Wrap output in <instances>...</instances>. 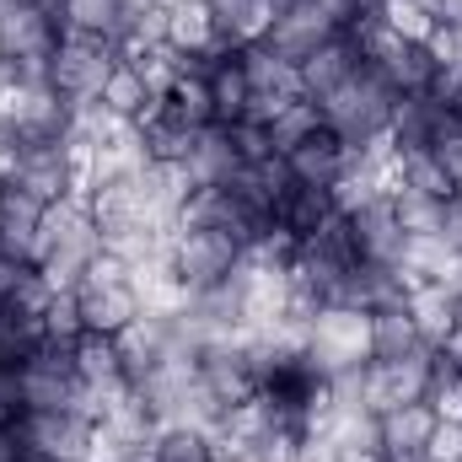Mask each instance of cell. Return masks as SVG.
Returning <instances> with one entry per match:
<instances>
[{
	"mask_svg": "<svg viewBox=\"0 0 462 462\" xmlns=\"http://www.w3.org/2000/svg\"><path fill=\"white\" fill-rule=\"evenodd\" d=\"M43 345H49L43 318L16 312V307H0V365H22L32 349H43Z\"/></svg>",
	"mask_w": 462,
	"mask_h": 462,
	"instance_id": "28",
	"label": "cell"
},
{
	"mask_svg": "<svg viewBox=\"0 0 462 462\" xmlns=\"http://www.w3.org/2000/svg\"><path fill=\"white\" fill-rule=\"evenodd\" d=\"M236 65L247 76V92H285V97H301V76L291 60H280L263 38L258 43H242L236 49Z\"/></svg>",
	"mask_w": 462,
	"mask_h": 462,
	"instance_id": "20",
	"label": "cell"
},
{
	"mask_svg": "<svg viewBox=\"0 0 462 462\" xmlns=\"http://www.w3.org/2000/svg\"><path fill=\"white\" fill-rule=\"evenodd\" d=\"M441 242H452L462 253V194H447V205H441V226H436Z\"/></svg>",
	"mask_w": 462,
	"mask_h": 462,
	"instance_id": "47",
	"label": "cell"
},
{
	"mask_svg": "<svg viewBox=\"0 0 462 462\" xmlns=\"http://www.w3.org/2000/svg\"><path fill=\"white\" fill-rule=\"evenodd\" d=\"M189 178H194V189H221L231 172L242 167V156H236V145H231V129L226 124H205L199 134H194V145H189Z\"/></svg>",
	"mask_w": 462,
	"mask_h": 462,
	"instance_id": "17",
	"label": "cell"
},
{
	"mask_svg": "<svg viewBox=\"0 0 462 462\" xmlns=\"http://www.w3.org/2000/svg\"><path fill=\"white\" fill-rule=\"evenodd\" d=\"M425 5H430L436 27H462V0H425Z\"/></svg>",
	"mask_w": 462,
	"mask_h": 462,
	"instance_id": "49",
	"label": "cell"
},
{
	"mask_svg": "<svg viewBox=\"0 0 462 462\" xmlns=\"http://www.w3.org/2000/svg\"><path fill=\"white\" fill-rule=\"evenodd\" d=\"M43 328H49L54 345H76L87 334V323H81V291H54L49 307H43Z\"/></svg>",
	"mask_w": 462,
	"mask_h": 462,
	"instance_id": "38",
	"label": "cell"
},
{
	"mask_svg": "<svg viewBox=\"0 0 462 462\" xmlns=\"http://www.w3.org/2000/svg\"><path fill=\"white\" fill-rule=\"evenodd\" d=\"M124 16V0H60V27L65 32H87V38H108Z\"/></svg>",
	"mask_w": 462,
	"mask_h": 462,
	"instance_id": "31",
	"label": "cell"
},
{
	"mask_svg": "<svg viewBox=\"0 0 462 462\" xmlns=\"http://www.w3.org/2000/svg\"><path fill=\"white\" fill-rule=\"evenodd\" d=\"M285 162H291V178L301 189H334L339 183V167H345V140H334L323 129V134L301 140L296 151H285Z\"/></svg>",
	"mask_w": 462,
	"mask_h": 462,
	"instance_id": "18",
	"label": "cell"
},
{
	"mask_svg": "<svg viewBox=\"0 0 462 462\" xmlns=\"http://www.w3.org/2000/svg\"><path fill=\"white\" fill-rule=\"evenodd\" d=\"M162 108L178 118V124H189V129L221 124V118H216V97H210V76H183V81L172 87V97H167Z\"/></svg>",
	"mask_w": 462,
	"mask_h": 462,
	"instance_id": "30",
	"label": "cell"
},
{
	"mask_svg": "<svg viewBox=\"0 0 462 462\" xmlns=\"http://www.w3.org/2000/svg\"><path fill=\"white\" fill-rule=\"evenodd\" d=\"M226 129H231V145H236L242 162H269V156H280V151L269 145V129H263V124H226Z\"/></svg>",
	"mask_w": 462,
	"mask_h": 462,
	"instance_id": "41",
	"label": "cell"
},
{
	"mask_svg": "<svg viewBox=\"0 0 462 462\" xmlns=\"http://www.w3.org/2000/svg\"><path fill=\"white\" fill-rule=\"evenodd\" d=\"M76 382H81V387H92L103 403L118 398V393L129 387L124 360H118V345L108 339V334H81V339H76Z\"/></svg>",
	"mask_w": 462,
	"mask_h": 462,
	"instance_id": "16",
	"label": "cell"
},
{
	"mask_svg": "<svg viewBox=\"0 0 462 462\" xmlns=\"http://www.w3.org/2000/svg\"><path fill=\"white\" fill-rule=\"evenodd\" d=\"M92 253H103V231L92 221L87 199L65 194L60 205L43 210L38 221V263L43 258H76V263H92Z\"/></svg>",
	"mask_w": 462,
	"mask_h": 462,
	"instance_id": "7",
	"label": "cell"
},
{
	"mask_svg": "<svg viewBox=\"0 0 462 462\" xmlns=\"http://www.w3.org/2000/svg\"><path fill=\"white\" fill-rule=\"evenodd\" d=\"M22 441V457H43V462H87L92 447V420L70 414V409H43V414H22V425H11Z\"/></svg>",
	"mask_w": 462,
	"mask_h": 462,
	"instance_id": "6",
	"label": "cell"
},
{
	"mask_svg": "<svg viewBox=\"0 0 462 462\" xmlns=\"http://www.w3.org/2000/svg\"><path fill=\"white\" fill-rule=\"evenodd\" d=\"M393 103H398V92H393L371 65H360L345 87H339V92H328L318 108H323V129H328L334 140L360 145V140L387 134V124H393Z\"/></svg>",
	"mask_w": 462,
	"mask_h": 462,
	"instance_id": "2",
	"label": "cell"
},
{
	"mask_svg": "<svg viewBox=\"0 0 462 462\" xmlns=\"http://www.w3.org/2000/svg\"><path fill=\"white\" fill-rule=\"evenodd\" d=\"M97 103H103L108 114H118V118H134V124L156 108V103H151V92H145V81L134 76V65H118L114 76H108V87H103V97H97Z\"/></svg>",
	"mask_w": 462,
	"mask_h": 462,
	"instance_id": "33",
	"label": "cell"
},
{
	"mask_svg": "<svg viewBox=\"0 0 462 462\" xmlns=\"http://www.w3.org/2000/svg\"><path fill=\"white\" fill-rule=\"evenodd\" d=\"M87 462H145V452L124 447L118 436H108V430L97 425V430H92V447H87Z\"/></svg>",
	"mask_w": 462,
	"mask_h": 462,
	"instance_id": "45",
	"label": "cell"
},
{
	"mask_svg": "<svg viewBox=\"0 0 462 462\" xmlns=\"http://www.w3.org/2000/svg\"><path fill=\"white\" fill-rule=\"evenodd\" d=\"M349 231H355V253H360L365 263H387V269L403 263V242H409V231L398 226L393 199H376V205L355 210V216H349Z\"/></svg>",
	"mask_w": 462,
	"mask_h": 462,
	"instance_id": "13",
	"label": "cell"
},
{
	"mask_svg": "<svg viewBox=\"0 0 462 462\" xmlns=\"http://www.w3.org/2000/svg\"><path fill=\"white\" fill-rule=\"evenodd\" d=\"M216 38H221V32H216V16H210L205 0H178V5H172V16H167V43H172L178 54H205Z\"/></svg>",
	"mask_w": 462,
	"mask_h": 462,
	"instance_id": "24",
	"label": "cell"
},
{
	"mask_svg": "<svg viewBox=\"0 0 462 462\" xmlns=\"http://www.w3.org/2000/svg\"><path fill=\"white\" fill-rule=\"evenodd\" d=\"M430 365H436V349H414L403 360H365L360 365V403L382 420L387 409H403V403H420L425 387H430Z\"/></svg>",
	"mask_w": 462,
	"mask_h": 462,
	"instance_id": "4",
	"label": "cell"
},
{
	"mask_svg": "<svg viewBox=\"0 0 462 462\" xmlns=\"http://www.w3.org/2000/svg\"><path fill=\"white\" fill-rule=\"evenodd\" d=\"M430 151L441 156V167H447V178H452V189H457V183H462V129L441 134V140H436Z\"/></svg>",
	"mask_w": 462,
	"mask_h": 462,
	"instance_id": "46",
	"label": "cell"
},
{
	"mask_svg": "<svg viewBox=\"0 0 462 462\" xmlns=\"http://www.w3.org/2000/svg\"><path fill=\"white\" fill-rule=\"evenodd\" d=\"M441 360H452V365L462 371V323L452 328V334H447V345H441Z\"/></svg>",
	"mask_w": 462,
	"mask_h": 462,
	"instance_id": "51",
	"label": "cell"
},
{
	"mask_svg": "<svg viewBox=\"0 0 462 462\" xmlns=\"http://www.w3.org/2000/svg\"><path fill=\"white\" fill-rule=\"evenodd\" d=\"M409 318H414V328H420V339L430 349L447 345V334L457 328V296L447 291V285H414L409 291Z\"/></svg>",
	"mask_w": 462,
	"mask_h": 462,
	"instance_id": "21",
	"label": "cell"
},
{
	"mask_svg": "<svg viewBox=\"0 0 462 462\" xmlns=\"http://www.w3.org/2000/svg\"><path fill=\"white\" fill-rule=\"evenodd\" d=\"M124 65H134V76L145 81L151 103H167V97H172V87L189 76V54H178L172 43H156V49H145V54L124 60Z\"/></svg>",
	"mask_w": 462,
	"mask_h": 462,
	"instance_id": "25",
	"label": "cell"
},
{
	"mask_svg": "<svg viewBox=\"0 0 462 462\" xmlns=\"http://www.w3.org/2000/svg\"><path fill=\"white\" fill-rule=\"evenodd\" d=\"M108 436H118L124 447H134V452H145V462H151V441H156V414L140 403V393L134 387H124L118 398H108V409H103V420H97Z\"/></svg>",
	"mask_w": 462,
	"mask_h": 462,
	"instance_id": "19",
	"label": "cell"
},
{
	"mask_svg": "<svg viewBox=\"0 0 462 462\" xmlns=\"http://www.w3.org/2000/svg\"><path fill=\"white\" fill-rule=\"evenodd\" d=\"M334 32H345L318 0H285L274 16H269V32H263V43L280 54V60H291V65H301V60H312Z\"/></svg>",
	"mask_w": 462,
	"mask_h": 462,
	"instance_id": "8",
	"label": "cell"
},
{
	"mask_svg": "<svg viewBox=\"0 0 462 462\" xmlns=\"http://www.w3.org/2000/svg\"><path fill=\"white\" fill-rule=\"evenodd\" d=\"M371 360V312L360 307H323L312 318V339H307V355L285 371L296 387L307 382H334L345 371H360Z\"/></svg>",
	"mask_w": 462,
	"mask_h": 462,
	"instance_id": "1",
	"label": "cell"
},
{
	"mask_svg": "<svg viewBox=\"0 0 462 462\" xmlns=\"http://www.w3.org/2000/svg\"><path fill=\"white\" fill-rule=\"evenodd\" d=\"M49 296H54V285H49V280H43L38 269H27V274H22V285H16V296H11L5 307H16V312H32V318H43Z\"/></svg>",
	"mask_w": 462,
	"mask_h": 462,
	"instance_id": "42",
	"label": "cell"
},
{
	"mask_svg": "<svg viewBox=\"0 0 462 462\" xmlns=\"http://www.w3.org/2000/svg\"><path fill=\"white\" fill-rule=\"evenodd\" d=\"M0 462H22V441L11 425H0Z\"/></svg>",
	"mask_w": 462,
	"mask_h": 462,
	"instance_id": "50",
	"label": "cell"
},
{
	"mask_svg": "<svg viewBox=\"0 0 462 462\" xmlns=\"http://www.w3.org/2000/svg\"><path fill=\"white\" fill-rule=\"evenodd\" d=\"M452 129H462V124L452 118V103H441L436 92H409V97H398V103H393V124H387V134H393L398 151H409V145H436V140L452 134Z\"/></svg>",
	"mask_w": 462,
	"mask_h": 462,
	"instance_id": "12",
	"label": "cell"
},
{
	"mask_svg": "<svg viewBox=\"0 0 462 462\" xmlns=\"http://www.w3.org/2000/svg\"><path fill=\"white\" fill-rule=\"evenodd\" d=\"M425 403L436 409V420H452V425H462V371L452 365V360H441V349H436V365H430Z\"/></svg>",
	"mask_w": 462,
	"mask_h": 462,
	"instance_id": "35",
	"label": "cell"
},
{
	"mask_svg": "<svg viewBox=\"0 0 462 462\" xmlns=\"http://www.w3.org/2000/svg\"><path fill=\"white\" fill-rule=\"evenodd\" d=\"M441 205H447V199L420 194V189H398V194H393V216H398L403 231H436L441 226Z\"/></svg>",
	"mask_w": 462,
	"mask_h": 462,
	"instance_id": "39",
	"label": "cell"
},
{
	"mask_svg": "<svg viewBox=\"0 0 462 462\" xmlns=\"http://www.w3.org/2000/svg\"><path fill=\"white\" fill-rule=\"evenodd\" d=\"M5 183H16L22 194H32L38 205H60L70 194V183H76V167H70L65 140H22L11 151Z\"/></svg>",
	"mask_w": 462,
	"mask_h": 462,
	"instance_id": "5",
	"label": "cell"
},
{
	"mask_svg": "<svg viewBox=\"0 0 462 462\" xmlns=\"http://www.w3.org/2000/svg\"><path fill=\"white\" fill-rule=\"evenodd\" d=\"M355 70H360V49H355V38H349V32H334L312 60H301V65H296V76H301V97L323 103L328 92H339V87H345Z\"/></svg>",
	"mask_w": 462,
	"mask_h": 462,
	"instance_id": "14",
	"label": "cell"
},
{
	"mask_svg": "<svg viewBox=\"0 0 462 462\" xmlns=\"http://www.w3.org/2000/svg\"><path fill=\"white\" fill-rule=\"evenodd\" d=\"M27 398H22V365H0V425H22Z\"/></svg>",
	"mask_w": 462,
	"mask_h": 462,
	"instance_id": "43",
	"label": "cell"
},
{
	"mask_svg": "<svg viewBox=\"0 0 462 462\" xmlns=\"http://www.w3.org/2000/svg\"><path fill=\"white\" fill-rule=\"evenodd\" d=\"M339 216V205H334V189H291V199L280 205V221L296 231V236H312V231H323L328 221Z\"/></svg>",
	"mask_w": 462,
	"mask_h": 462,
	"instance_id": "27",
	"label": "cell"
},
{
	"mask_svg": "<svg viewBox=\"0 0 462 462\" xmlns=\"http://www.w3.org/2000/svg\"><path fill=\"white\" fill-rule=\"evenodd\" d=\"M134 318H140V296L129 285H118V291H81V323H87V334H108L114 339Z\"/></svg>",
	"mask_w": 462,
	"mask_h": 462,
	"instance_id": "22",
	"label": "cell"
},
{
	"mask_svg": "<svg viewBox=\"0 0 462 462\" xmlns=\"http://www.w3.org/2000/svg\"><path fill=\"white\" fill-rule=\"evenodd\" d=\"M414 349H430L420 339L409 307H376L371 312V360H403Z\"/></svg>",
	"mask_w": 462,
	"mask_h": 462,
	"instance_id": "23",
	"label": "cell"
},
{
	"mask_svg": "<svg viewBox=\"0 0 462 462\" xmlns=\"http://www.w3.org/2000/svg\"><path fill=\"white\" fill-rule=\"evenodd\" d=\"M425 462H462V425L436 420V430L425 441Z\"/></svg>",
	"mask_w": 462,
	"mask_h": 462,
	"instance_id": "44",
	"label": "cell"
},
{
	"mask_svg": "<svg viewBox=\"0 0 462 462\" xmlns=\"http://www.w3.org/2000/svg\"><path fill=\"white\" fill-rule=\"evenodd\" d=\"M124 65L108 38H87V32H60V49L49 60V87L65 97V103H97L108 76Z\"/></svg>",
	"mask_w": 462,
	"mask_h": 462,
	"instance_id": "3",
	"label": "cell"
},
{
	"mask_svg": "<svg viewBox=\"0 0 462 462\" xmlns=\"http://www.w3.org/2000/svg\"><path fill=\"white\" fill-rule=\"evenodd\" d=\"M452 118H457V124H462V97H452Z\"/></svg>",
	"mask_w": 462,
	"mask_h": 462,
	"instance_id": "52",
	"label": "cell"
},
{
	"mask_svg": "<svg viewBox=\"0 0 462 462\" xmlns=\"http://www.w3.org/2000/svg\"><path fill=\"white\" fill-rule=\"evenodd\" d=\"M312 134H323V108H318L312 97H296L285 114L269 124V145H274L280 156H285V151H296V145H301V140H312Z\"/></svg>",
	"mask_w": 462,
	"mask_h": 462,
	"instance_id": "32",
	"label": "cell"
},
{
	"mask_svg": "<svg viewBox=\"0 0 462 462\" xmlns=\"http://www.w3.org/2000/svg\"><path fill=\"white\" fill-rule=\"evenodd\" d=\"M376 11H382V22H387L403 43H425V38L436 32V16H430L425 0H376Z\"/></svg>",
	"mask_w": 462,
	"mask_h": 462,
	"instance_id": "36",
	"label": "cell"
},
{
	"mask_svg": "<svg viewBox=\"0 0 462 462\" xmlns=\"http://www.w3.org/2000/svg\"><path fill=\"white\" fill-rule=\"evenodd\" d=\"M129 274H134V263L103 247V253H92V263H87V280H81V291H118V285H129Z\"/></svg>",
	"mask_w": 462,
	"mask_h": 462,
	"instance_id": "40",
	"label": "cell"
},
{
	"mask_svg": "<svg viewBox=\"0 0 462 462\" xmlns=\"http://www.w3.org/2000/svg\"><path fill=\"white\" fill-rule=\"evenodd\" d=\"M236 253H242V242L231 231H178V242H172V274L199 296V291H210V285L226 280Z\"/></svg>",
	"mask_w": 462,
	"mask_h": 462,
	"instance_id": "9",
	"label": "cell"
},
{
	"mask_svg": "<svg viewBox=\"0 0 462 462\" xmlns=\"http://www.w3.org/2000/svg\"><path fill=\"white\" fill-rule=\"evenodd\" d=\"M22 274H27V263H16V258H5V253H0V307H5L11 296H16Z\"/></svg>",
	"mask_w": 462,
	"mask_h": 462,
	"instance_id": "48",
	"label": "cell"
},
{
	"mask_svg": "<svg viewBox=\"0 0 462 462\" xmlns=\"http://www.w3.org/2000/svg\"><path fill=\"white\" fill-rule=\"evenodd\" d=\"M430 430H436V409L425 398L403 403V409H387L382 414V462H425Z\"/></svg>",
	"mask_w": 462,
	"mask_h": 462,
	"instance_id": "15",
	"label": "cell"
},
{
	"mask_svg": "<svg viewBox=\"0 0 462 462\" xmlns=\"http://www.w3.org/2000/svg\"><path fill=\"white\" fill-rule=\"evenodd\" d=\"M398 189H420V194L447 199L452 178H447V167H441V156L430 145H409V151H398Z\"/></svg>",
	"mask_w": 462,
	"mask_h": 462,
	"instance_id": "29",
	"label": "cell"
},
{
	"mask_svg": "<svg viewBox=\"0 0 462 462\" xmlns=\"http://www.w3.org/2000/svg\"><path fill=\"white\" fill-rule=\"evenodd\" d=\"M376 76H382L398 97H409V92H430V81H436V60H430L425 43H403L387 65H376Z\"/></svg>",
	"mask_w": 462,
	"mask_h": 462,
	"instance_id": "26",
	"label": "cell"
},
{
	"mask_svg": "<svg viewBox=\"0 0 462 462\" xmlns=\"http://www.w3.org/2000/svg\"><path fill=\"white\" fill-rule=\"evenodd\" d=\"M76 393V345H49L32 349L22 360V398H27V414H43V409H65V398Z\"/></svg>",
	"mask_w": 462,
	"mask_h": 462,
	"instance_id": "10",
	"label": "cell"
},
{
	"mask_svg": "<svg viewBox=\"0 0 462 462\" xmlns=\"http://www.w3.org/2000/svg\"><path fill=\"white\" fill-rule=\"evenodd\" d=\"M54 49H60L54 11L11 0L0 16V60H54Z\"/></svg>",
	"mask_w": 462,
	"mask_h": 462,
	"instance_id": "11",
	"label": "cell"
},
{
	"mask_svg": "<svg viewBox=\"0 0 462 462\" xmlns=\"http://www.w3.org/2000/svg\"><path fill=\"white\" fill-rule=\"evenodd\" d=\"M151 462H216V452H210V436L205 430L162 425L156 441H151Z\"/></svg>",
	"mask_w": 462,
	"mask_h": 462,
	"instance_id": "34",
	"label": "cell"
},
{
	"mask_svg": "<svg viewBox=\"0 0 462 462\" xmlns=\"http://www.w3.org/2000/svg\"><path fill=\"white\" fill-rule=\"evenodd\" d=\"M210 97H216V118L221 124H236L242 118V108H247V76H242L236 54H231L226 65L210 70Z\"/></svg>",
	"mask_w": 462,
	"mask_h": 462,
	"instance_id": "37",
	"label": "cell"
}]
</instances>
